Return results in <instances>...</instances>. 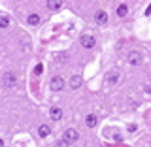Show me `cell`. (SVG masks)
I'll list each match as a JSON object with an SVG mask.
<instances>
[{
    "label": "cell",
    "instance_id": "6da1fadb",
    "mask_svg": "<svg viewBox=\"0 0 151 147\" xmlns=\"http://www.w3.org/2000/svg\"><path fill=\"white\" fill-rule=\"evenodd\" d=\"M49 87L53 89L55 93L63 91V89H64V79L60 77V75H53V77H51V83H49Z\"/></svg>",
    "mask_w": 151,
    "mask_h": 147
},
{
    "label": "cell",
    "instance_id": "7a4b0ae2",
    "mask_svg": "<svg viewBox=\"0 0 151 147\" xmlns=\"http://www.w3.org/2000/svg\"><path fill=\"white\" fill-rule=\"evenodd\" d=\"M63 138L68 141V143H76V141L79 140V132H78V130H74V128H68V130L64 132Z\"/></svg>",
    "mask_w": 151,
    "mask_h": 147
},
{
    "label": "cell",
    "instance_id": "3957f363",
    "mask_svg": "<svg viewBox=\"0 0 151 147\" xmlns=\"http://www.w3.org/2000/svg\"><path fill=\"white\" fill-rule=\"evenodd\" d=\"M79 44H81L85 49H91V47H94V38L89 36V34H83L81 38H79Z\"/></svg>",
    "mask_w": 151,
    "mask_h": 147
},
{
    "label": "cell",
    "instance_id": "277c9868",
    "mask_svg": "<svg viewBox=\"0 0 151 147\" xmlns=\"http://www.w3.org/2000/svg\"><path fill=\"white\" fill-rule=\"evenodd\" d=\"M49 117H51L53 121H60V119H63V110H60L59 106H53V108L49 110Z\"/></svg>",
    "mask_w": 151,
    "mask_h": 147
},
{
    "label": "cell",
    "instance_id": "5b68a950",
    "mask_svg": "<svg viewBox=\"0 0 151 147\" xmlns=\"http://www.w3.org/2000/svg\"><path fill=\"white\" fill-rule=\"evenodd\" d=\"M94 19H96L98 25H106V23H108V13L102 11V9H98V11L94 13Z\"/></svg>",
    "mask_w": 151,
    "mask_h": 147
},
{
    "label": "cell",
    "instance_id": "8992f818",
    "mask_svg": "<svg viewBox=\"0 0 151 147\" xmlns=\"http://www.w3.org/2000/svg\"><path fill=\"white\" fill-rule=\"evenodd\" d=\"M4 85H6V87H15V77H13L12 72L4 74Z\"/></svg>",
    "mask_w": 151,
    "mask_h": 147
},
{
    "label": "cell",
    "instance_id": "52a82bcc",
    "mask_svg": "<svg viewBox=\"0 0 151 147\" xmlns=\"http://www.w3.org/2000/svg\"><path fill=\"white\" fill-rule=\"evenodd\" d=\"M81 83H83L81 75H72V79H70V87H72V89H79Z\"/></svg>",
    "mask_w": 151,
    "mask_h": 147
},
{
    "label": "cell",
    "instance_id": "ba28073f",
    "mask_svg": "<svg viewBox=\"0 0 151 147\" xmlns=\"http://www.w3.org/2000/svg\"><path fill=\"white\" fill-rule=\"evenodd\" d=\"M96 123H98V119H96V115H93V113L85 117V125H87L89 128H94V126H96Z\"/></svg>",
    "mask_w": 151,
    "mask_h": 147
},
{
    "label": "cell",
    "instance_id": "9c48e42d",
    "mask_svg": "<svg viewBox=\"0 0 151 147\" xmlns=\"http://www.w3.org/2000/svg\"><path fill=\"white\" fill-rule=\"evenodd\" d=\"M129 62H130V64H140V62H142L140 53H136V51H130V53H129Z\"/></svg>",
    "mask_w": 151,
    "mask_h": 147
},
{
    "label": "cell",
    "instance_id": "30bf717a",
    "mask_svg": "<svg viewBox=\"0 0 151 147\" xmlns=\"http://www.w3.org/2000/svg\"><path fill=\"white\" fill-rule=\"evenodd\" d=\"M38 134L42 136V138H47V136L51 134V128L47 125H40V128H38Z\"/></svg>",
    "mask_w": 151,
    "mask_h": 147
},
{
    "label": "cell",
    "instance_id": "8fae6325",
    "mask_svg": "<svg viewBox=\"0 0 151 147\" xmlns=\"http://www.w3.org/2000/svg\"><path fill=\"white\" fill-rule=\"evenodd\" d=\"M117 81H119V74H115V72H111L110 75H108V79H106L108 85H115Z\"/></svg>",
    "mask_w": 151,
    "mask_h": 147
},
{
    "label": "cell",
    "instance_id": "7c38bea8",
    "mask_svg": "<svg viewBox=\"0 0 151 147\" xmlns=\"http://www.w3.org/2000/svg\"><path fill=\"white\" fill-rule=\"evenodd\" d=\"M27 21H28V25H38V23H40V15H38V13H30V15L27 17Z\"/></svg>",
    "mask_w": 151,
    "mask_h": 147
},
{
    "label": "cell",
    "instance_id": "4fadbf2b",
    "mask_svg": "<svg viewBox=\"0 0 151 147\" xmlns=\"http://www.w3.org/2000/svg\"><path fill=\"white\" fill-rule=\"evenodd\" d=\"M127 11H129L127 4H119V6H117V15H119V17H125V15H127Z\"/></svg>",
    "mask_w": 151,
    "mask_h": 147
},
{
    "label": "cell",
    "instance_id": "5bb4252c",
    "mask_svg": "<svg viewBox=\"0 0 151 147\" xmlns=\"http://www.w3.org/2000/svg\"><path fill=\"white\" fill-rule=\"evenodd\" d=\"M60 6H63V2H53V0L47 2V8L49 9H60Z\"/></svg>",
    "mask_w": 151,
    "mask_h": 147
},
{
    "label": "cell",
    "instance_id": "9a60e30c",
    "mask_svg": "<svg viewBox=\"0 0 151 147\" xmlns=\"http://www.w3.org/2000/svg\"><path fill=\"white\" fill-rule=\"evenodd\" d=\"M8 25H9V19L6 15H2V17H0V27H2V28H8Z\"/></svg>",
    "mask_w": 151,
    "mask_h": 147
},
{
    "label": "cell",
    "instance_id": "2e32d148",
    "mask_svg": "<svg viewBox=\"0 0 151 147\" xmlns=\"http://www.w3.org/2000/svg\"><path fill=\"white\" fill-rule=\"evenodd\" d=\"M66 145H68V141H66L64 138H63V140H59V143H57V147H66Z\"/></svg>",
    "mask_w": 151,
    "mask_h": 147
},
{
    "label": "cell",
    "instance_id": "e0dca14e",
    "mask_svg": "<svg viewBox=\"0 0 151 147\" xmlns=\"http://www.w3.org/2000/svg\"><path fill=\"white\" fill-rule=\"evenodd\" d=\"M42 70H44V66L38 64V66H36V74H42Z\"/></svg>",
    "mask_w": 151,
    "mask_h": 147
},
{
    "label": "cell",
    "instance_id": "ac0fdd59",
    "mask_svg": "<svg viewBox=\"0 0 151 147\" xmlns=\"http://www.w3.org/2000/svg\"><path fill=\"white\" fill-rule=\"evenodd\" d=\"M145 15H151V4L147 6V9H145Z\"/></svg>",
    "mask_w": 151,
    "mask_h": 147
}]
</instances>
